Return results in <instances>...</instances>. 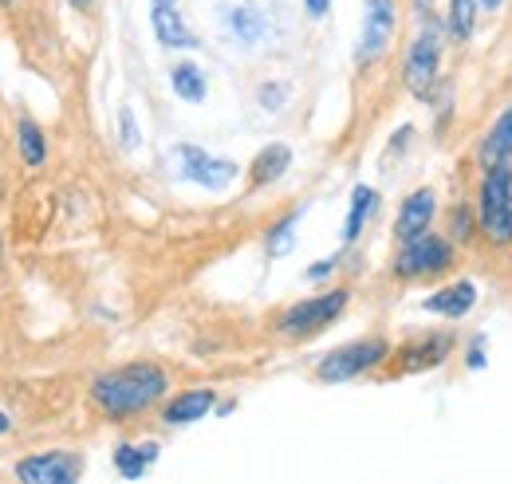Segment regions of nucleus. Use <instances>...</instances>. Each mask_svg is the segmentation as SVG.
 <instances>
[{
  "label": "nucleus",
  "instance_id": "f257e3e1",
  "mask_svg": "<svg viewBox=\"0 0 512 484\" xmlns=\"http://www.w3.org/2000/svg\"><path fill=\"white\" fill-rule=\"evenodd\" d=\"M170 394V374L158 363H127L115 370L95 374L91 382V406L107 422H130L142 418L146 410L162 406Z\"/></svg>",
  "mask_w": 512,
  "mask_h": 484
},
{
  "label": "nucleus",
  "instance_id": "f03ea898",
  "mask_svg": "<svg viewBox=\"0 0 512 484\" xmlns=\"http://www.w3.org/2000/svg\"><path fill=\"white\" fill-rule=\"evenodd\" d=\"M394 355L390 339L383 335H371V339H355V343H343L335 351H327L320 363H316V378L323 386H339V382H355L359 374L367 370H379Z\"/></svg>",
  "mask_w": 512,
  "mask_h": 484
},
{
  "label": "nucleus",
  "instance_id": "7ed1b4c3",
  "mask_svg": "<svg viewBox=\"0 0 512 484\" xmlns=\"http://www.w3.org/2000/svg\"><path fill=\"white\" fill-rule=\"evenodd\" d=\"M438 75H442V24H422L418 36L406 48L402 63V83L418 103H430L438 91Z\"/></svg>",
  "mask_w": 512,
  "mask_h": 484
},
{
  "label": "nucleus",
  "instance_id": "20e7f679",
  "mask_svg": "<svg viewBox=\"0 0 512 484\" xmlns=\"http://www.w3.org/2000/svg\"><path fill=\"white\" fill-rule=\"evenodd\" d=\"M477 229L493 248H512V170H489L481 178Z\"/></svg>",
  "mask_w": 512,
  "mask_h": 484
},
{
  "label": "nucleus",
  "instance_id": "39448f33",
  "mask_svg": "<svg viewBox=\"0 0 512 484\" xmlns=\"http://www.w3.org/2000/svg\"><path fill=\"white\" fill-rule=\"evenodd\" d=\"M347 303H351V292H347V288H331V292H323V296L292 303V307H284V311L276 315V331H280L284 339H308V335H316L323 327H331V323L347 311Z\"/></svg>",
  "mask_w": 512,
  "mask_h": 484
},
{
  "label": "nucleus",
  "instance_id": "423d86ee",
  "mask_svg": "<svg viewBox=\"0 0 512 484\" xmlns=\"http://www.w3.org/2000/svg\"><path fill=\"white\" fill-rule=\"evenodd\" d=\"M453 260H457V244L449 241V237H438V233H426V237H418V241L398 248L390 272L398 280H430V276L449 272Z\"/></svg>",
  "mask_w": 512,
  "mask_h": 484
},
{
  "label": "nucleus",
  "instance_id": "0eeeda50",
  "mask_svg": "<svg viewBox=\"0 0 512 484\" xmlns=\"http://www.w3.org/2000/svg\"><path fill=\"white\" fill-rule=\"evenodd\" d=\"M394 28H398V4L394 0H367L363 4V32H359V48H355L359 67L383 60L390 40H394Z\"/></svg>",
  "mask_w": 512,
  "mask_h": 484
},
{
  "label": "nucleus",
  "instance_id": "6e6552de",
  "mask_svg": "<svg viewBox=\"0 0 512 484\" xmlns=\"http://www.w3.org/2000/svg\"><path fill=\"white\" fill-rule=\"evenodd\" d=\"M83 461L67 449H44V453H28L16 461V484H79Z\"/></svg>",
  "mask_w": 512,
  "mask_h": 484
},
{
  "label": "nucleus",
  "instance_id": "1a4fd4ad",
  "mask_svg": "<svg viewBox=\"0 0 512 484\" xmlns=\"http://www.w3.org/2000/svg\"><path fill=\"white\" fill-rule=\"evenodd\" d=\"M457 339L449 331H430V335H418L410 343H402L394 351V363H390V374H422V370H438L453 355Z\"/></svg>",
  "mask_w": 512,
  "mask_h": 484
},
{
  "label": "nucleus",
  "instance_id": "9d476101",
  "mask_svg": "<svg viewBox=\"0 0 512 484\" xmlns=\"http://www.w3.org/2000/svg\"><path fill=\"white\" fill-rule=\"evenodd\" d=\"M174 158L182 166V178L201 185V189H225V185L237 178V162L217 158V154H205L201 146H190V142H182L174 150Z\"/></svg>",
  "mask_w": 512,
  "mask_h": 484
},
{
  "label": "nucleus",
  "instance_id": "9b49d317",
  "mask_svg": "<svg viewBox=\"0 0 512 484\" xmlns=\"http://www.w3.org/2000/svg\"><path fill=\"white\" fill-rule=\"evenodd\" d=\"M434 217H438V197H434V189H414V193H406L402 197V205H398V221H394V241L398 244H410L418 241V237H426V233H434L430 225H434Z\"/></svg>",
  "mask_w": 512,
  "mask_h": 484
},
{
  "label": "nucleus",
  "instance_id": "f8f14e48",
  "mask_svg": "<svg viewBox=\"0 0 512 484\" xmlns=\"http://www.w3.org/2000/svg\"><path fill=\"white\" fill-rule=\"evenodd\" d=\"M477 166H481V174H489V170H512V103L493 119L489 134L481 138Z\"/></svg>",
  "mask_w": 512,
  "mask_h": 484
},
{
  "label": "nucleus",
  "instance_id": "ddd939ff",
  "mask_svg": "<svg viewBox=\"0 0 512 484\" xmlns=\"http://www.w3.org/2000/svg\"><path fill=\"white\" fill-rule=\"evenodd\" d=\"M209 410H217V390L209 386H193V390H182L174 394L170 402H162V425H193L201 418H209Z\"/></svg>",
  "mask_w": 512,
  "mask_h": 484
},
{
  "label": "nucleus",
  "instance_id": "4468645a",
  "mask_svg": "<svg viewBox=\"0 0 512 484\" xmlns=\"http://www.w3.org/2000/svg\"><path fill=\"white\" fill-rule=\"evenodd\" d=\"M473 303H477V284L473 280H453L446 288H438L434 296H426L422 311L442 315V319H461V315L473 311Z\"/></svg>",
  "mask_w": 512,
  "mask_h": 484
},
{
  "label": "nucleus",
  "instance_id": "2eb2a0df",
  "mask_svg": "<svg viewBox=\"0 0 512 484\" xmlns=\"http://www.w3.org/2000/svg\"><path fill=\"white\" fill-rule=\"evenodd\" d=\"M150 24H154V36L162 48H193L197 36L190 32V24L182 20L178 4H154L150 8Z\"/></svg>",
  "mask_w": 512,
  "mask_h": 484
},
{
  "label": "nucleus",
  "instance_id": "dca6fc26",
  "mask_svg": "<svg viewBox=\"0 0 512 484\" xmlns=\"http://www.w3.org/2000/svg\"><path fill=\"white\" fill-rule=\"evenodd\" d=\"M288 166H292V146H284V142H272V146H264V150H260V154L253 158L249 185H253V189H264V185L280 182V178L288 174Z\"/></svg>",
  "mask_w": 512,
  "mask_h": 484
},
{
  "label": "nucleus",
  "instance_id": "f3484780",
  "mask_svg": "<svg viewBox=\"0 0 512 484\" xmlns=\"http://www.w3.org/2000/svg\"><path fill=\"white\" fill-rule=\"evenodd\" d=\"M158 445L154 441H146V445H134V441H123V445H115V473L123 477V481H142L146 477V469L158 461Z\"/></svg>",
  "mask_w": 512,
  "mask_h": 484
},
{
  "label": "nucleus",
  "instance_id": "a211bd4d",
  "mask_svg": "<svg viewBox=\"0 0 512 484\" xmlns=\"http://www.w3.org/2000/svg\"><path fill=\"white\" fill-rule=\"evenodd\" d=\"M375 209H379V193H375L371 185H355V189H351L347 225H343V244H355L363 237V229H367V221L375 217Z\"/></svg>",
  "mask_w": 512,
  "mask_h": 484
},
{
  "label": "nucleus",
  "instance_id": "6ab92c4d",
  "mask_svg": "<svg viewBox=\"0 0 512 484\" xmlns=\"http://www.w3.org/2000/svg\"><path fill=\"white\" fill-rule=\"evenodd\" d=\"M225 28H229L233 40L256 44V40H264V32H268V16H264L256 4H237V8L225 12Z\"/></svg>",
  "mask_w": 512,
  "mask_h": 484
},
{
  "label": "nucleus",
  "instance_id": "aec40b11",
  "mask_svg": "<svg viewBox=\"0 0 512 484\" xmlns=\"http://www.w3.org/2000/svg\"><path fill=\"white\" fill-rule=\"evenodd\" d=\"M477 12H481V0H449L446 32H449V40H453V44H469V40H473Z\"/></svg>",
  "mask_w": 512,
  "mask_h": 484
},
{
  "label": "nucleus",
  "instance_id": "412c9836",
  "mask_svg": "<svg viewBox=\"0 0 512 484\" xmlns=\"http://www.w3.org/2000/svg\"><path fill=\"white\" fill-rule=\"evenodd\" d=\"M16 146H20V158H24V166L40 170V166L48 162V138H44V130H40V126H36L32 119L16 122Z\"/></svg>",
  "mask_w": 512,
  "mask_h": 484
},
{
  "label": "nucleus",
  "instance_id": "4be33fe9",
  "mask_svg": "<svg viewBox=\"0 0 512 484\" xmlns=\"http://www.w3.org/2000/svg\"><path fill=\"white\" fill-rule=\"evenodd\" d=\"M170 87H174V95H182L186 103H201V99H205V75H201V67L190 60L174 63Z\"/></svg>",
  "mask_w": 512,
  "mask_h": 484
},
{
  "label": "nucleus",
  "instance_id": "5701e85b",
  "mask_svg": "<svg viewBox=\"0 0 512 484\" xmlns=\"http://www.w3.org/2000/svg\"><path fill=\"white\" fill-rule=\"evenodd\" d=\"M296 221H300V209H292L288 217H280V221L268 229V237H264L268 256H288V252H292V244H296Z\"/></svg>",
  "mask_w": 512,
  "mask_h": 484
},
{
  "label": "nucleus",
  "instance_id": "b1692460",
  "mask_svg": "<svg viewBox=\"0 0 512 484\" xmlns=\"http://www.w3.org/2000/svg\"><path fill=\"white\" fill-rule=\"evenodd\" d=\"M477 233H481V229H477V213H473L469 205H453V209H449V241L469 244Z\"/></svg>",
  "mask_w": 512,
  "mask_h": 484
},
{
  "label": "nucleus",
  "instance_id": "393cba45",
  "mask_svg": "<svg viewBox=\"0 0 512 484\" xmlns=\"http://www.w3.org/2000/svg\"><path fill=\"white\" fill-rule=\"evenodd\" d=\"M288 91H292V87L276 79V83H260L256 99H260V107H264V111H284V107H288Z\"/></svg>",
  "mask_w": 512,
  "mask_h": 484
},
{
  "label": "nucleus",
  "instance_id": "a878e982",
  "mask_svg": "<svg viewBox=\"0 0 512 484\" xmlns=\"http://www.w3.org/2000/svg\"><path fill=\"white\" fill-rule=\"evenodd\" d=\"M119 134H123V146H127V150L138 146V126H134V111H130V107L119 111Z\"/></svg>",
  "mask_w": 512,
  "mask_h": 484
},
{
  "label": "nucleus",
  "instance_id": "bb28decb",
  "mask_svg": "<svg viewBox=\"0 0 512 484\" xmlns=\"http://www.w3.org/2000/svg\"><path fill=\"white\" fill-rule=\"evenodd\" d=\"M465 366H469V370H481V366H485V335H477V339L469 343V355H465Z\"/></svg>",
  "mask_w": 512,
  "mask_h": 484
},
{
  "label": "nucleus",
  "instance_id": "cd10ccee",
  "mask_svg": "<svg viewBox=\"0 0 512 484\" xmlns=\"http://www.w3.org/2000/svg\"><path fill=\"white\" fill-rule=\"evenodd\" d=\"M335 268H339V256H327V260H320V264L308 268V280H323V276H331Z\"/></svg>",
  "mask_w": 512,
  "mask_h": 484
},
{
  "label": "nucleus",
  "instance_id": "c85d7f7f",
  "mask_svg": "<svg viewBox=\"0 0 512 484\" xmlns=\"http://www.w3.org/2000/svg\"><path fill=\"white\" fill-rule=\"evenodd\" d=\"M304 8H308V16H327V8H331V0H304Z\"/></svg>",
  "mask_w": 512,
  "mask_h": 484
},
{
  "label": "nucleus",
  "instance_id": "c756f323",
  "mask_svg": "<svg viewBox=\"0 0 512 484\" xmlns=\"http://www.w3.org/2000/svg\"><path fill=\"white\" fill-rule=\"evenodd\" d=\"M8 433H12V418L0 410V437H8Z\"/></svg>",
  "mask_w": 512,
  "mask_h": 484
},
{
  "label": "nucleus",
  "instance_id": "7c9ffc66",
  "mask_svg": "<svg viewBox=\"0 0 512 484\" xmlns=\"http://www.w3.org/2000/svg\"><path fill=\"white\" fill-rule=\"evenodd\" d=\"M71 4H75L79 12H91V8H95V0H71Z\"/></svg>",
  "mask_w": 512,
  "mask_h": 484
},
{
  "label": "nucleus",
  "instance_id": "2f4dec72",
  "mask_svg": "<svg viewBox=\"0 0 512 484\" xmlns=\"http://www.w3.org/2000/svg\"><path fill=\"white\" fill-rule=\"evenodd\" d=\"M501 4H505V0H481V8H485V12H497Z\"/></svg>",
  "mask_w": 512,
  "mask_h": 484
},
{
  "label": "nucleus",
  "instance_id": "473e14b6",
  "mask_svg": "<svg viewBox=\"0 0 512 484\" xmlns=\"http://www.w3.org/2000/svg\"><path fill=\"white\" fill-rule=\"evenodd\" d=\"M16 4H20V0H0V8H16Z\"/></svg>",
  "mask_w": 512,
  "mask_h": 484
},
{
  "label": "nucleus",
  "instance_id": "72a5a7b5",
  "mask_svg": "<svg viewBox=\"0 0 512 484\" xmlns=\"http://www.w3.org/2000/svg\"><path fill=\"white\" fill-rule=\"evenodd\" d=\"M154 4H178V0H154Z\"/></svg>",
  "mask_w": 512,
  "mask_h": 484
},
{
  "label": "nucleus",
  "instance_id": "f704fd0d",
  "mask_svg": "<svg viewBox=\"0 0 512 484\" xmlns=\"http://www.w3.org/2000/svg\"><path fill=\"white\" fill-rule=\"evenodd\" d=\"M0 264H4V241H0Z\"/></svg>",
  "mask_w": 512,
  "mask_h": 484
}]
</instances>
